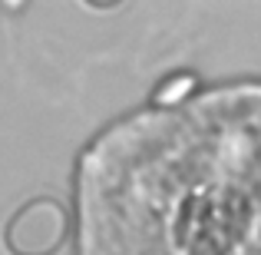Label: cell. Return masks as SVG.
Returning <instances> with one entry per match:
<instances>
[{
  "label": "cell",
  "mask_w": 261,
  "mask_h": 255,
  "mask_svg": "<svg viewBox=\"0 0 261 255\" xmlns=\"http://www.w3.org/2000/svg\"><path fill=\"white\" fill-rule=\"evenodd\" d=\"M70 239V212L53 196H33L7 219L4 245L10 255H57Z\"/></svg>",
  "instance_id": "obj_1"
}]
</instances>
